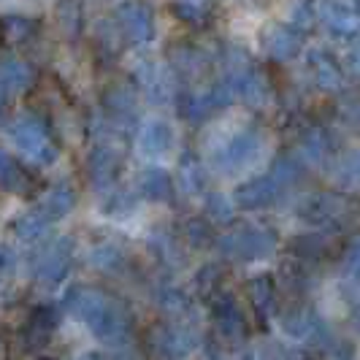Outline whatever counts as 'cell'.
Wrapping results in <instances>:
<instances>
[{
    "instance_id": "cell-1",
    "label": "cell",
    "mask_w": 360,
    "mask_h": 360,
    "mask_svg": "<svg viewBox=\"0 0 360 360\" xmlns=\"http://www.w3.org/2000/svg\"><path fill=\"white\" fill-rule=\"evenodd\" d=\"M68 307L90 325L98 336L114 339L117 333H122L127 325L125 311L120 309L117 301H111L106 292L92 288H76L68 292Z\"/></svg>"
},
{
    "instance_id": "cell-2",
    "label": "cell",
    "mask_w": 360,
    "mask_h": 360,
    "mask_svg": "<svg viewBox=\"0 0 360 360\" xmlns=\"http://www.w3.org/2000/svg\"><path fill=\"white\" fill-rule=\"evenodd\" d=\"M219 250L231 260H260L276 250V233L252 222H241L219 236Z\"/></svg>"
},
{
    "instance_id": "cell-3",
    "label": "cell",
    "mask_w": 360,
    "mask_h": 360,
    "mask_svg": "<svg viewBox=\"0 0 360 360\" xmlns=\"http://www.w3.org/2000/svg\"><path fill=\"white\" fill-rule=\"evenodd\" d=\"M260 152H263V136H260L257 130H250V127H247V130L236 133V136H231V139L222 144L214 162L222 165L228 174H233L238 168L252 165V162L260 158Z\"/></svg>"
},
{
    "instance_id": "cell-4",
    "label": "cell",
    "mask_w": 360,
    "mask_h": 360,
    "mask_svg": "<svg viewBox=\"0 0 360 360\" xmlns=\"http://www.w3.org/2000/svg\"><path fill=\"white\" fill-rule=\"evenodd\" d=\"M14 141H17L19 149H22L33 162L54 160V144L49 141V130H46L44 122L22 120V122L14 127Z\"/></svg>"
},
{
    "instance_id": "cell-5",
    "label": "cell",
    "mask_w": 360,
    "mask_h": 360,
    "mask_svg": "<svg viewBox=\"0 0 360 360\" xmlns=\"http://www.w3.org/2000/svg\"><path fill=\"white\" fill-rule=\"evenodd\" d=\"M282 328H285L288 336L298 339V342L317 344V347L330 344L328 342V328L311 309H292V311H288L282 317Z\"/></svg>"
},
{
    "instance_id": "cell-6",
    "label": "cell",
    "mask_w": 360,
    "mask_h": 360,
    "mask_svg": "<svg viewBox=\"0 0 360 360\" xmlns=\"http://www.w3.org/2000/svg\"><path fill=\"white\" fill-rule=\"evenodd\" d=\"M317 14L333 36L352 38L360 30V6L355 3H320Z\"/></svg>"
},
{
    "instance_id": "cell-7",
    "label": "cell",
    "mask_w": 360,
    "mask_h": 360,
    "mask_svg": "<svg viewBox=\"0 0 360 360\" xmlns=\"http://www.w3.org/2000/svg\"><path fill=\"white\" fill-rule=\"evenodd\" d=\"M309 71H311V79L320 90L336 92L344 87V73L342 65L336 63V57L325 49H311L309 52Z\"/></svg>"
},
{
    "instance_id": "cell-8",
    "label": "cell",
    "mask_w": 360,
    "mask_h": 360,
    "mask_svg": "<svg viewBox=\"0 0 360 360\" xmlns=\"http://www.w3.org/2000/svg\"><path fill=\"white\" fill-rule=\"evenodd\" d=\"M71 266V247H68V241H52L41 257H38L36 263V276L41 282H60L63 276H65V271Z\"/></svg>"
},
{
    "instance_id": "cell-9",
    "label": "cell",
    "mask_w": 360,
    "mask_h": 360,
    "mask_svg": "<svg viewBox=\"0 0 360 360\" xmlns=\"http://www.w3.org/2000/svg\"><path fill=\"white\" fill-rule=\"evenodd\" d=\"M276 193H279V184L274 181L271 174L266 176H255L250 179L247 184H241L238 190H236V203L241 206V209H266L271 200L276 198Z\"/></svg>"
},
{
    "instance_id": "cell-10",
    "label": "cell",
    "mask_w": 360,
    "mask_h": 360,
    "mask_svg": "<svg viewBox=\"0 0 360 360\" xmlns=\"http://www.w3.org/2000/svg\"><path fill=\"white\" fill-rule=\"evenodd\" d=\"M120 30L130 44H144L152 38V19L144 6L127 3L120 6Z\"/></svg>"
},
{
    "instance_id": "cell-11",
    "label": "cell",
    "mask_w": 360,
    "mask_h": 360,
    "mask_svg": "<svg viewBox=\"0 0 360 360\" xmlns=\"http://www.w3.org/2000/svg\"><path fill=\"white\" fill-rule=\"evenodd\" d=\"M266 49L274 60L288 63L295 54L301 52V33L290 25H274L266 36Z\"/></svg>"
},
{
    "instance_id": "cell-12",
    "label": "cell",
    "mask_w": 360,
    "mask_h": 360,
    "mask_svg": "<svg viewBox=\"0 0 360 360\" xmlns=\"http://www.w3.org/2000/svg\"><path fill=\"white\" fill-rule=\"evenodd\" d=\"M54 328H57V314H54L52 309H36L33 314H30V323L25 328V344L27 347H44V344L52 339Z\"/></svg>"
},
{
    "instance_id": "cell-13",
    "label": "cell",
    "mask_w": 360,
    "mask_h": 360,
    "mask_svg": "<svg viewBox=\"0 0 360 360\" xmlns=\"http://www.w3.org/2000/svg\"><path fill=\"white\" fill-rule=\"evenodd\" d=\"M139 146H141V152L149 155V158L165 155L174 146V130L165 125V122H149L139 133Z\"/></svg>"
},
{
    "instance_id": "cell-14",
    "label": "cell",
    "mask_w": 360,
    "mask_h": 360,
    "mask_svg": "<svg viewBox=\"0 0 360 360\" xmlns=\"http://www.w3.org/2000/svg\"><path fill=\"white\" fill-rule=\"evenodd\" d=\"M333 181L342 190H360V149H349L333 162Z\"/></svg>"
},
{
    "instance_id": "cell-15",
    "label": "cell",
    "mask_w": 360,
    "mask_h": 360,
    "mask_svg": "<svg viewBox=\"0 0 360 360\" xmlns=\"http://www.w3.org/2000/svg\"><path fill=\"white\" fill-rule=\"evenodd\" d=\"M120 174V155L111 146H98L90 155V176L98 184H108Z\"/></svg>"
},
{
    "instance_id": "cell-16",
    "label": "cell",
    "mask_w": 360,
    "mask_h": 360,
    "mask_svg": "<svg viewBox=\"0 0 360 360\" xmlns=\"http://www.w3.org/2000/svg\"><path fill=\"white\" fill-rule=\"evenodd\" d=\"M295 155H298L301 160H307L309 165H320V162L328 158V139H325L323 130H320V127H309V130H304L301 139H298Z\"/></svg>"
},
{
    "instance_id": "cell-17",
    "label": "cell",
    "mask_w": 360,
    "mask_h": 360,
    "mask_svg": "<svg viewBox=\"0 0 360 360\" xmlns=\"http://www.w3.org/2000/svg\"><path fill=\"white\" fill-rule=\"evenodd\" d=\"M103 103H106V111H108V117H111V122H127V120L133 117L136 95H133V90L125 87V84H114V87L106 92Z\"/></svg>"
},
{
    "instance_id": "cell-18",
    "label": "cell",
    "mask_w": 360,
    "mask_h": 360,
    "mask_svg": "<svg viewBox=\"0 0 360 360\" xmlns=\"http://www.w3.org/2000/svg\"><path fill=\"white\" fill-rule=\"evenodd\" d=\"M214 323L217 328L228 336V339H233V336H241L244 333V314H241V309L236 307V301L231 298H222V301H217L214 304Z\"/></svg>"
},
{
    "instance_id": "cell-19",
    "label": "cell",
    "mask_w": 360,
    "mask_h": 360,
    "mask_svg": "<svg viewBox=\"0 0 360 360\" xmlns=\"http://www.w3.org/2000/svg\"><path fill=\"white\" fill-rule=\"evenodd\" d=\"M344 200L339 195H317V198H309L304 206V217H309L311 222H333L344 214Z\"/></svg>"
},
{
    "instance_id": "cell-20",
    "label": "cell",
    "mask_w": 360,
    "mask_h": 360,
    "mask_svg": "<svg viewBox=\"0 0 360 360\" xmlns=\"http://www.w3.org/2000/svg\"><path fill=\"white\" fill-rule=\"evenodd\" d=\"M36 73L22 60H3L0 63V84L3 90H27L33 84Z\"/></svg>"
},
{
    "instance_id": "cell-21",
    "label": "cell",
    "mask_w": 360,
    "mask_h": 360,
    "mask_svg": "<svg viewBox=\"0 0 360 360\" xmlns=\"http://www.w3.org/2000/svg\"><path fill=\"white\" fill-rule=\"evenodd\" d=\"M139 82L144 84V90L155 98V101H165L174 95V79L171 73L160 68V65H144V71L139 73Z\"/></svg>"
},
{
    "instance_id": "cell-22",
    "label": "cell",
    "mask_w": 360,
    "mask_h": 360,
    "mask_svg": "<svg viewBox=\"0 0 360 360\" xmlns=\"http://www.w3.org/2000/svg\"><path fill=\"white\" fill-rule=\"evenodd\" d=\"M139 184H141V193L152 200H168L171 193H174V181H171V176H168L165 171H160V168L144 171Z\"/></svg>"
},
{
    "instance_id": "cell-23",
    "label": "cell",
    "mask_w": 360,
    "mask_h": 360,
    "mask_svg": "<svg viewBox=\"0 0 360 360\" xmlns=\"http://www.w3.org/2000/svg\"><path fill=\"white\" fill-rule=\"evenodd\" d=\"M38 25L27 17H6L0 22V38L8 44H27L36 36Z\"/></svg>"
},
{
    "instance_id": "cell-24",
    "label": "cell",
    "mask_w": 360,
    "mask_h": 360,
    "mask_svg": "<svg viewBox=\"0 0 360 360\" xmlns=\"http://www.w3.org/2000/svg\"><path fill=\"white\" fill-rule=\"evenodd\" d=\"M71 206H73V193L68 187L57 184V187H52V190L46 193V198H44L38 212L46 217V219H60L63 214L71 212Z\"/></svg>"
},
{
    "instance_id": "cell-25",
    "label": "cell",
    "mask_w": 360,
    "mask_h": 360,
    "mask_svg": "<svg viewBox=\"0 0 360 360\" xmlns=\"http://www.w3.org/2000/svg\"><path fill=\"white\" fill-rule=\"evenodd\" d=\"M247 292H250L255 311H260V314L271 311V307H274V282H271V276H255Z\"/></svg>"
},
{
    "instance_id": "cell-26",
    "label": "cell",
    "mask_w": 360,
    "mask_h": 360,
    "mask_svg": "<svg viewBox=\"0 0 360 360\" xmlns=\"http://www.w3.org/2000/svg\"><path fill=\"white\" fill-rule=\"evenodd\" d=\"M271 176H274V181L279 187H290V184H295V181L304 176L301 174V162L295 160L292 155H282V158H276L274 165H271Z\"/></svg>"
},
{
    "instance_id": "cell-27",
    "label": "cell",
    "mask_w": 360,
    "mask_h": 360,
    "mask_svg": "<svg viewBox=\"0 0 360 360\" xmlns=\"http://www.w3.org/2000/svg\"><path fill=\"white\" fill-rule=\"evenodd\" d=\"M179 184L181 190H187V195H195V193H200V187H203V168H200V162L193 155H187L181 160Z\"/></svg>"
},
{
    "instance_id": "cell-28",
    "label": "cell",
    "mask_w": 360,
    "mask_h": 360,
    "mask_svg": "<svg viewBox=\"0 0 360 360\" xmlns=\"http://www.w3.org/2000/svg\"><path fill=\"white\" fill-rule=\"evenodd\" d=\"M184 238H187L193 247H206V244L214 241V231H212V225H209L206 217H195V219H190V222L184 225Z\"/></svg>"
},
{
    "instance_id": "cell-29",
    "label": "cell",
    "mask_w": 360,
    "mask_h": 360,
    "mask_svg": "<svg viewBox=\"0 0 360 360\" xmlns=\"http://www.w3.org/2000/svg\"><path fill=\"white\" fill-rule=\"evenodd\" d=\"M174 14L187 22V25H203L206 17L212 14V6L209 3H176L174 6Z\"/></svg>"
},
{
    "instance_id": "cell-30",
    "label": "cell",
    "mask_w": 360,
    "mask_h": 360,
    "mask_svg": "<svg viewBox=\"0 0 360 360\" xmlns=\"http://www.w3.org/2000/svg\"><path fill=\"white\" fill-rule=\"evenodd\" d=\"M344 276L352 288H360V238H355L344 255Z\"/></svg>"
},
{
    "instance_id": "cell-31",
    "label": "cell",
    "mask_w": 360,
    "mask_h": 360,
    "mask_svg": "<svg viewBox=\"0 0 360 360\" xmlns=\"http://www.w3.org/2000/svg\"><path fill=\"white\" fill-rule=\"evenodd\" d=\"M174 63L179 65L184 73H190V76H195V73L203 71V57H200V52H195V49H176V54H174Z\"/></svg>"
},
{
    "instance_id": "cell-32",
    "label": "cell",
    "mask_w": 360,
    "mask_h": 360,
    "mask_svg": "<svg viewBox=\"0 0 360 360\" xmlns=\"http://www.w3.org/2000/svg\"><path fill=\"white\" fill-rule=\"evenodd\" d=\"M206 214L212 217V219H219V222H228L231 214H233V206H231V200L225 198V195L212 193V195L206 198Z\"/></svg>"
},
{
    "instance_id": "cell-33",
    "label": "cell",
    "mask_w": 360,
    "mask_h": 360,
    "mask_svg": "<svg viewBox=\"0 0 360 360\" xmlns=\"http://www.w3.org/2000/svg\"><path fill=\"white\" fill-rule=\"evenodd\" d=\"M314 14H317V8H314V6H309V3H295V6L290 8L288 25H290V27H295V30L301 33L304 27H309V25L314 22Z\"/></svg>"
},
{
    "instance_id": "cell-34",
    "label": "cell",
    "mask_w": 360,
    "mask_h": 360,
    "mask_svg": "<svg viewBox=\"0 0 360 360\" xmlns=\"http://www.w3.org/2000/svg\"><path fill=\"white\" fill-rule=\"evenodd\" d=\"M46 225H49V219L41 214V212H33V214L22 217L17 222V233L22 236V238H33V236L41 233Z\"/></svg>"
},
{
    "instance_id": "cell-35",
    "label": "cell",
    "mask_w": 360,
    "mask_h": 360,
    "mask_svg": "<svg viewBox=\"0 0 360 360\" xmlns=\"http://www.w3.org/2000/svg\"><path fill=\"white\" fill-rule=\"evenodd\" d=\"M198 288L206 292V295H212L214 288H219V269L217 266H206V269L198 274Z\"/></svg>"
},
{
    "instance_id": "cell-36",
    "label": "cell",
    "mask_w": 360,
    "mask_h": 360,
    "mask_svg": "<svg viewBox=\"0 0 360 360\" xmlns=\"http://www.w3.org/2000/svg\"><path fill=\"white\" fill-rule=\"evenodd\" d=\"M344 65L355 73V76H360V41H352V44H349V49L344 54Z\"/></svg>"
},
{
    "instance_id": "cell-37",
    "label": "cell",
    "mask_w": 360,
    "mask_h": 360,
    "mask_svg": "<svg viewBox=\"0 0 360 360\" xmlns=\"http://www.w3.org/2000/svg\"><path fill=\"white\" fill-rule=\"evenodd\" d=\"M160 307L168 309V311H181L187 304H184V295H181V292H176V290H168V292L162 295Z\"/></svg>"
},
{
    "instance_id": "cell-38",
    "label": "cell",
    "mask_w": 360,
    "mask_h": 360,
    "mask_svg": "<svg viewBox=\"0 0 360 360\" xmlns=\"http://www.w3.org/2000/svg\"><path fill=\"white\" fill-rule=\"evenodd\" d=\"M344 111H347L349 122H352V125L360 130V101H352V103H347V106H344Z\"/></svg>"
},
{
    "instance_id": "cell-39",
    "label": "cell",
    "mask_w": 360,
    "mask_h": 360,
    "mask_svg": "<svg viewBox=\"0 0 360 360\" xmlns=\"http://www.w3.org/2000/svg\"><path fill=\"white\" fill-rule=\"evenodd\" d=\"M257 360H282V352H279L276 347H271V344H266V347L260 349V355H257Z\"/></svg>"
},
{
    "instance_id": "cell-40",
    "label": "cell",
    "mask_w": 360,
    "mask_h": 360,
    "mask_svg": "<svg viewBox=\"0 0 360 360\" xmlns=\"http://www.w3.org/2000/svg\"><path fill=\"white\" fill-rule=\"evenodd\" d=\"M3 103H6V90L0 87V111H3Z\"/></svg>"
},
{
    "instance_id": "cell-41",
    "label": "cell",
    "mask_w": 360,
    "mask_h": 360,
    "mask_svg": "<svg viewBox=\"0 0 360 360\" xmlns=\"http://www.w3.org/2000/svg\"><path fill=\"white\" fill-rule=\"evenodd\" d=\"M355 328H358V333H360V309H358V314H355Z\"/></svg>"
},
{
    "instance_id": "cell-42",
    "label": "cell",
    "mask_w": 360,
    "mask_h": 360,
    "mask_svg": "<svg viewBox=\"0 0 360 360\" xmlns=\"http://www.w3.org/2000/svg\"><path fill=\"white\" fill-rule=\"evenodd\" d=\"M0 358H3V339H0Z\"/></svg>"
}]
</instances>
